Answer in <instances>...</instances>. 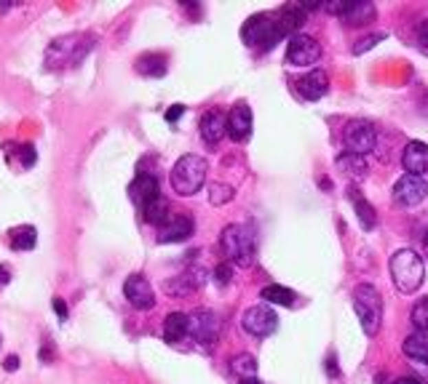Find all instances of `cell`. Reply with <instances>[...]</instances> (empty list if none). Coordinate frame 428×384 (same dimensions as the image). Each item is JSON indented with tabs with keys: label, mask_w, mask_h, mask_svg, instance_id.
Wrapping results in <instances>:
<instances>
[{
	"label": "cell",
	"mask_w": 428,
	"mask_h": 384,
	"mask_svg": "<svg viewBox=\"0 0 428 384\" xmlns=\"http://www.w3.org/2000/svg\"><path fill=\"white\" fill-rule=\"evenodd\" d=\"M353 310L359 315V323L367 336H378L383 326V296L375 286L361 283L353 291Z\"/></svg>",
	"instance_id": "obj_3"
},
{
	"label": "cell",
	"mask_w": 428,
	"mask_h": 384,
	"mask_svg": "<svg viewBox=\"0 0 428 384\" xmlns=\"http://www.w3.org/2000/svg\"><path fill=\"white\" fill-rule=\"evenodd\" d=\"M286 32L281 29V24H278V16H271V14H257L252 16L249 22L244 24V29H241V38H244V43L252 48H273L284 38Z\"/></svg>",
	"instance_id": "obj_6"
},
{
	"label": "cell",
	"mask_w": 428,
	"mask_h": 384,
	"mask_svg": "<svg viewBox=\"0 0 428 384\" xmlns=\"http://www.w3.org/2000/svg\"><path fill=\"white\" fill-rule=\"evenodd\" d=\"M404 355L412 360L415 365L428 368V336L426 334H409L404 339Z\"/></svg>",
	"instance_id": "obj_20"
},
{
	"label": "cell",
	"mask_w": 428,
	"mask_h": 384,
	"mask_svg": "<svg viewBox=\"0 0 428 384\" xmlns=\"http://www.w3.org/2000/svg\"><path fill=\"white\" fill-rule=\"evenodd\" d=\"M203 272H185V275H177V278H172L169 283H166V291L169 293H174V296H182V293H190V291H196V288L203 283L201 278Z\"/></svg>",
	"instance_id": "obj_26"
},
{
	"label": "cell",
	"mask_w": 428,
	"mask_h": 384,
	"mask_svg": "<svg viewBox=\"0 0 428 384\" xmlns=\"http://www.w3.org/2000/svg\"><path fill=\"white\" fill-rule=\"evenodd\" d=\"M302 22H305V8H302L300 3H289V5H284L278 11V24H281V29L286 35H297Z\"/></svg>",
	"instance_id": "obj_21"
},
{
	"label": "cell",
	"mask_w": 428,
	"mask_h": 384,
	"mask_svg": "<svg viewBox=\"0 0 428 384\" xmlns=\"http://www.w3.org/2000/svg\"><path fill=\"white\" fill-rule=\"evenodd\" d=\"M54 312L59 315V320H62V323L67 320V304H65L62 299H54Z\"/></svg>",
	"instance_id": "obj_37"
},
{
	"label": "cell",
	"mask_w": 428,
	"mask_h": 384,
	"mask_svg": "<svg viewBox=\"0 0 428 384\" xmlns=\"http://www.w3.org/2000/svg\"><path fill=\"white\" fill-rule=\"evenodd\" d=\"M343 139H346L348 152H353V155H361V158H364L367 152H372V149L378 147V131L372 128V123L351 120V123L346 125Z\"/></svg>",
	"instance_id": "obj_10"
},
{
	"label": "cell",
	"mask_w": 428,
	"mask_h": 384,
	"mask_svg": "<svg viewBox=\"0 0 428 384\" xmlns=\"http://www.w3.org/2000/svg\"><path fill=\"white\" fill-rule=\"evenodd\" d=\"M196 221L190 214H172L158 227V243H182L193 235Z\"/></svg>",
	"instance_id": "obj_12"
},
{
	"label": "cell",
	"mask_w": 428,
	"mask_h": 384,
	"mask_svg": "<svg viewBox=\"0 0 428 384\" xmlns=\"http://www.w3.org/2000/svg\"><path fill=\"white\" fill-rule=\"evenodd\" d=\"M5 152H8V158H11V155H19L22 168H32L35 166V160H38V152H35L32 144H8Z\"/></svg>",
	"instance_id": "obj_31"
},
{
	"label": "cell",
	"mask_w": 428,
	"mask_h": 384,
	"mask_svg": "<svg viewBox=\"0 0 428 384\" xmlns=\"http://www.w3.org/2000/svg\"><path fill=\"white\" fill-rule=\"evenodd\" d=\"M394 384H423L420 379H412V376H402V379H396Z\"/></svg>",
	"instance_id": "obj_41"
},
{
	"label": "cell",
	"mask_w": 428,
	"mask_h": 384,
	"mask_svg": "<svg viewBox=\"0 0 428 384\" xmlns=\"http://www.w3.org/2000/svg\"><path fill=\"white\" fill-rule=\"evenodd\" d=\"M351 200H353V206H356V214H359V221L364 224V230H372L375 227V211H372V206L367 203V200H361V195L356 190H351Z\"/></svg>",
	"instance_id": "obj_30"
},
{
	"label": "cell",
	"mask_w": 428,
	"mask_h": 384,
	"mask_svg": "<svg viewBox=\"0 0 428 384\" xmlns=\"http://www.w3.org/2000/svg\"><path fill=\"white\" fill-rule=\"evenodd\" d=\"M142 216H145V221L148 224H155V227H161L169 216H172V211H169V200L164 197V195H158L153 203H148L145 208H142Z\"/></svg>",
	"instance_id": "obj_28"
},
{
	"label": "cell",
	"mask_w": 428,
	"mask_h": 384,
	"mask_svg": "<svg viewBox=\"0 0 428 384\" xmlns=\"http://www.w3.org/2000/svg\"><path fill=\"white\" fill-rule=\"evenodd\" d=\"M337 168H340L346 176H351L353 182H364V179H367V173H370L367 160H364L361 155H353V152L340 155V158H337Z\"/></svg>",
	"instance_id": "obj_22"
},
{
	"label": "cell",
	"mask_w": 428,
	"mask_h": 384,
	"mask_svg": "<svg viewBox=\"0 0 428 384\" xmlns=\"http://www.w3.org/2000/svg\"><path fill=\"white\" fill-rule=\"evenodd\" d=\"M137 72L145 75V77H161V75H166V56H161V53H142L137 59Z\"/></svg>",
	"instance_id": "obj_27"
},
{
	"label": "cell",
	"mask_w": 428,
	"mask_h": 384,
	"mask_svg": "<svg viewBox=\"0 0 428 384\" xmlns=\"http://www.w3.org/2000/svg\"><path fill=\"white\" fill-rule=\"evenodd\" d=\"M190 336L199 344H214L220 336V317L212 310H199L190 315Z\"/></svg>",
	"instance_id": "obj_11"
},
{
	"label": "cell",
	"mask_w": 428,
	"mask_h": 384,
	"mask_svg": "<svg viewBox=\"0 0 428 384\" xmlns=\"http://www.w3.org/2000/svg\"><path fill=\"white\" fill-rule=\"evenodd\" d=\"M3 368H5V371H16V368H19V358H16V355H8V358L3 360Z\"/></svg>",
	"instance_id": "obj_39"
},
{
	"label": "cell",
	"mask_w": 428,
	"mask_h": 384,
	"mask_svg": "<svg viewBox=\"0 0 428 384\" xmlns=\"http://www.w3.org/2000/svg\"><path fill=\"white\" fill-rule=\"evenodd\" d=\"M227 134V118L220 110H209L201 118V136L206 144H217Z\"/></svg>",
	"instance_id": "obj_18"
},
{
	"label": "cell",
	"mask_w": 428,
	"mask_h": 384,
	"mask_svg": "<svg viewBox=\"0 0 428 384\" xmlns=\"http://www.w3.org/2000/svg\"><path fill=\"white\" fill-rule=\"evenodd\" d=\"M428 197V182L423 176L415 173H404L399 176V182L394 184V200L402 208H415Z\"/></svg>",
	"instance_id": "obj_9"
},
{
	"label": "cell",
	"mask_w": 428,
	"mask_h": 384,
	"mask_svg": "<svg viewBox=\"0 0 428 384\" xmlns=\"http://www.w3.org/2000/svg\"><path fill=\"white\" fill-rule=\"evenodd\" d=\"M412 326H415L418 334L428 336V296L420 299V302L412 307Z\"/></svg>",
	"instance_id": "obj_32"
},
{
	"label": "cell",
	"mask_w": 428,
	"mask_h": 384,
	"mask_svg": "<svg viewBox=\"0 0 428 384\" xmlns=\"http://www.w3.org/2000/svg\"><path fill=\"white\" fill-rule=\"evenodd\" d=\"M322 59V46L316 43V38L311 35H292L289 38V46H286V64L292 67H311Z\"/></svg>",
	"instance_id": "obj_8"
},
{
	"label": "cell",
	"mask_w": 428,
	"mask_h": 384,
	"mask_svg": "<svg viewBox=\"0 0 428 384\" xmlns=\"http://www.w3.org/2000/svg\"><path fill=\"white\" fill-rule=\"evenodd\" d=\"M230 275H233L230 264H220V267L214 269V280H217V286H227V283H230Z\"/></svg>",
	"instance_id": "obj_35"
},
{
	"label": "cell",
	"mask_w": 428,
	"mask_h": 384,
	"mask_svg": "<svg viewBox=\"0 0 428 384\" xmlns=\"http://www.w3.org/2000/svg\"><path fill=\"white\" fill-rule=\"evenodd\" d=\"M260 299L265 302V304H278V307H295V302H297V296H295V291H289L286 286H265L260 291Z\"/></svg>",
	"instance_id": "obj_24"
},
{
	"label": "cell",
	"mask_w": 428,
	"mask_h": 384,
	"mask_svg": "<svg viewBox=\"0 0 428 384\" xmlns=\"http://www.w3.org/2000/svg\"><path fill=\"white\" fill-rule=\"evenodd\" d=\"M402 166L407 173L423 176L428 173V144L423 142H409L402 152Z\"/></svg>",
	"instance_id": "obj_17"
},
{
	"label": "cell",
	"mask_w": 428,
	"mask_h": 384,
	"mask_svg": "<svg viewBox=\"0 0 428 384\" xmlns=\"http://www.w3.org/2000/svg\"><path fill=\"white\" fill-rule=\"evenodd\" d=\"M249 134H252V110H249V104L238 101L227 115V136L233 142H244V139H249Z\"/></svg>",
	"instance_id": "obj_14"
},
{
	"label": "cell",
	"mask_w": 428,
	"mask_h": 384,
	"mask_svg": "<svg viewBox=\"0 0 428 384\" xmlns=\"http://www.w3.org/2000/svg\"><path fill=\"white\" fill-rule=\"evenodd\" d=\"M241 326L254 339H265V336L276 334L278 317L268 304H254V307H249V310L241 315Z\"/></svg>",
	"instance_id": "obj_7"
},
{
	"label": "cell",
	"mask_w": 428,
	"mask_h": 384,
	"mask_svg": "<svg viewBox=\"0 0 428 384\" xmlns=\"http://www.w3.org/2000/svg\"><path fill=\"white\" fill-rule=\"evenodd\" d=\"M8 243H11L14 251H32L35 243H38V232H35V227H30V224L14 227V230L8 232Z\"/></svg>",
	"instance_id": "obj_25"
},
{
	"label": "cell",
	"mask_w": 428,
	"mask_h": 384,
	"mask_svg": "<svg viewBox=\"0 0 428 384\" xmlns=\"http://www.w3.org/2000/svg\"><path fill=\"white\" fill-rule=\"evenodd\" d=\"M391 278L402 293H415L426 280V264L415 251L402 248L391 256Z\"/></svg>",
	"instance_id": "obj_1"
},
{
	"label": "cell",
	"mask_w": 428,
	"mask_h": 384,
	"mask_svg": "<svg viewBox=\"0 0 428 384\" xmlns=\"http://www.w3.org/2000/svg\"><path fill=\"white\" fill-rule=\"evenodd\" d=\"M182 112H185V107H182V104H174V107H172V110L166 112V120H169V123H177Z\"/></svg>",
	"instance_id": "obj_38"
},
{
	"label": "cell",
	"mask_w": 428,
	"mask_h": 384,
	"mask_svg": "<svg viewBox=\"0 0 428 384\" xmlns=\"http://www.w3.org/2000/svg\"><path fill=\"white\" fill-rule=\"evenodd\" d=\"M230 371L238 379H254L257 376V360L252 355H247V352H241V355H236V358L230 360Z\"/></svg>",
	"instance_id": "obj_29"
},
{
	"label": "cell",
	"mask_w": 428,
	"mask_h": 384,
	"mask_svg": "<svg viewBox=\"0 0 428 384\" xmlns=\"http://www.w3.org/2000/svg\"><path fill=\"white\" fill-rule=\"evenodd\" d=\"M238 384H262V382H260V379L254 376V379H241V382H238Z\"/></svg>",
	"instance_id": "obj_42"
},
{
	"label": "cell",
	"mask_w": 428,
	"mask_h": 384,
	"mask_svg": "<svg viewBox=\"0 0 428 384\" xmlns=\"http://www.w3.org/2000/svg\"><path fill=\"white\" fill-rule=\"evenodd\" d=\"M188 334H190V315H185V312H172V315L164 320V339H166L169 344H179Z\"/></svg>",
	"instance_id": "obj_19"
},
{
	"label": "cell",
	"mask_w": 428,
	"mask_h": 384,
	"mask_svg": "<svg viewBox=\"0 0 428 384\" xmlns=\"http://www.w3.org/2000/svg\"><path fill=\"white\" fill-rule=\"evenodd\" d=\"M124 296L128 299V304L137 307V310H153L155 307V293H153V286L148 283L145 275H131V278H126Z\"/></svg>",
	"instance_id": "obj_13"
},
{
	"label": "cell",
	"mask_w": 428,
	"mask_h": 384,
	"mask_svg": "<svg viewBox=\"0 0 428 384\" xmlns=\"http://www.w3.org/2000/svg\"><path fill=\"white\" fill-rule=\"evenodd\" d=\"M233 197V190L227 187V184H212V195H209V200L214 203V206H220V203H227Z\"/></svg>",
	"instance_id": "obj_34"
},
{
	"label": "cell",
	"mask_w": 428,
	"mask_h": 384,
	"mask_svg": "<svg viewBox=\"0 0 428 384\" xmlns=\"http://www.w3.org/2000/svg\"><path fill=\"white\" fill-rule=\"evenodd\" d=\"M340 19L348 24V27H359V24L375 19V5L372 3H346Z\"/></svg>",
	"instance_id": "obj_23"
},
{
	"label": "cell",
	"mask_w": 428,
	"mask_h": 384,
	"mask_svg": "<svg viewBox=\"0 0 428 384\" xmlns=\"http://www.w3.org/2000/svg\"><path fill=\"white\" fill-rule=\"evenodd\" d=\"M418 43H420V48L428 53V19L420 24V29H418Z\"/></svg>",
	"instance_id": "obj_36"
},
{
	"label": "cell",
	"mask_w": 428,
	"mask_h": 384,
	"mask_svg": "<svg viewBox=\"0 0 428 384\" xmlns=\"http://www.w3.org/2000/svg\"><path fill=\"white\" fill-rule=\"evenodd\" d=\"M128 195H131V200L139 206V208H145L148 203H153L158 195H161V187H158V179L153 176V173H139L134 182H131V187H128Z\"/></svg>",
	"instance_id": "obj_15"
},
{
	"label": "cell",
	"mask_w": 428,
	"mask_h": 384,
	"mask_svg": "<svg viewBox=\"0 0 428 384\" xmlns=\"http://www.w3.org/2000/svg\"><path fill=\"white\" fill-rule=\"evenodd\" d=\"M220 248L227 256V262L238 264V267H252L257 256L254 232L244 224H227L220 235Z\"/></svg>",
	"instance_id": "obj_2"
},
{
	"label": "cell",
	"mask_w": 428,
	"mask_h": 384,
	"mask_svg": "<svg viewBox=\"0 0 428 384\" xmlns=\"http://www.w3.org/2000/svg\"><path fill=\"white\" fill-rule=\"evenodd\" d=\"M94 46V38L86 35V32H78V35H65V38H56L46 51V59H49V67H65V64H78L89 51Z\"/></svg>",
	"instance_id": "obj_5"
},
{
	"label": "cell",
	"mask_w": 428,
	"mask_h": 384,
	"mask_svg": "<svg viewBox=\"0 0 428 384\" xmlns=\"http://www.w3.org/2000/svg\"><path fill=\"white\" fill-rule=\"evenodd\" d=\"M423 251H426V256H428V232L423 235Z\"/></svg>",
	"instance_id": "obj_43"
},
{
	"label": "cell",
	"mask_w": 428,
	"mask_h": 384,
	"mask_svg": "<svg viewBox=\"0 0 428 384\" xmlns=\"http://www.w3.org/2000/svg\"><path fill=\"white\" fill-rule=\"evenodd\" d=\"M206 160H203L201 155H182L179 160L174 163L172 168V190L177 195H196V192L203 187V182H206Z\"/></svg>",
	"instance_id": "obj_4"
},
{
	"label": "cell",
	"mask_w": 428,
	"mask_h": 384,
	"mask_svg": "<svg viewBox=\"0 0 428 384\" xmlns=\"http://www.w3.org/2000/svg\"><path fill=\"white\" fill-rule=\"evenodd\" d=\"M385 38H388L385 32H375V35H367V38H361V40H359V43L353 46V53H356V56H361L364 51L375 48V46H378V43H380V40H385Z\"/></svg>",
	"instance_id": "obj_33"
},
{
	"label": "cell",
	"mask_w": 428,
	"mask_h": 384,
	"mask_svg": "<svg viewBox=\"0 0 428 384\" xmlns=\"http://www.w3.org/2000/svg\"><path fill=\"white\" fill-rule=\"evenodd\" d=\"M297 91H300V96L302 99H308V101H316V99L327 96V91H329L327 72L311 70L308 75H302L300 80H297Z\"/></svg>",
	"instance_id": "obj_16"
},
{
	"label": "cell",
	"mask_w": 428,
	"mask_h": 384,
	"mask_svg": "<svg viewBox=\"0 0 428 384\" xmlns=\"http://www.w3.org/2000/svg\"><path fill=\"white\" fill-rule=\"evenodd\" d=\"M8 280H11V272H8V269H5L3 264H0V286H5Z\"/></svg>",
	"instance_id": "obj_40"
}]
</instances>
